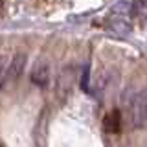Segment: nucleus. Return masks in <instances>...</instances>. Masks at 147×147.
Masks as SVG:
<instances>
[{
    "label": "nucleus",
    "mask_w": 147,
    "mask_h": 147,
    "mask_svg": "<svg viewBox=\"0 0 147 147\" xmlns=\"http://www.w3.org/2000/svg\"><path fill=\"white\" fill-rule=\"evenodd\" d=\"M131 118L136 127H147V86L138 90L129 101Z\"/></svg>",
    "instance_id": "1"
},
{
    "label": "nucleus",
    "mask_w": 147,
    "mask_h": 147,
    "mask_svg": "<svg viewBox=\"0 0 147 147\" xmlns=\"http://www.w3.org/2000/svg\"><path fill=\"white\" fill-rule=\"evenodd\" d=\"M31 81L37 86H46L50 83V63L44 57H39L31 68Z\"/></svg>",
    "instance_id": "2"
},
{
    "label": "nucleus",
    "mask_w": 147,
    "mask_h": 147,
    "mask_svg": "<svg viewBox=\"0 0 147 147\" xmlns=\"http://www.w3.org/2000/svg\"><path fill=\"white\" fill-rule=\"evenodd\" d=\"M24 64H26V55L24 53H17L15 57L11 59V63H9V68H7V79H17V77H20L22 70H24Z\"/></svg>",
    "instance_id": "3"
}]
</instances>
